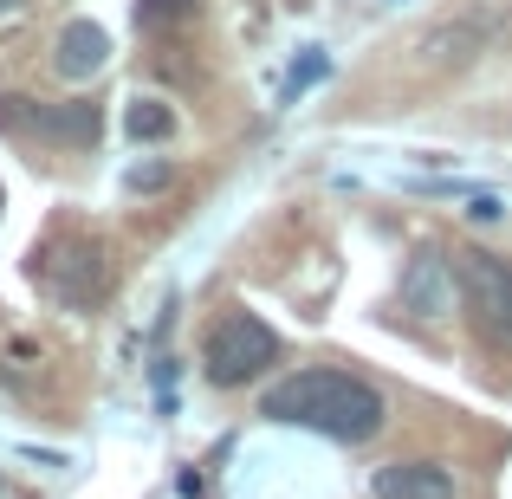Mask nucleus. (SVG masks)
<instances>
[{
	"label": "nucleus",
	"instance_id": "nucleus-1",
	"mask_svg": "<svg viewBox=\"0 0 512 499\" xmlns=\"http://www.w3.org/2000/svg\"><path fill=\"white\" fill-rule=\"evenodd\" d=\"M260 415L279 428H312V435H331V441H350V448H363V441L383 435L389 422V402L376 383H363L357 370H292L279 376L273 389L260 396Z\"/></svg>",
	"mask_w": 512,
	"mask_h": 499
},
{
	"label": "nucleus",
	"instance_id": "nucleus-2",
	"mask_svg": "<svg viewBox=\"0 0 512 499\" xmlns=\"http://www.w3.org/2000/svg\"><path fill=\"white\" fill-rule=\"evenodd\" d=\"M454 286H461V312L474 337L487 350H512V266L500 253H480V247H461L448 260Z\"/></svg>",
	"mask_w": 512,
	"mask_h": 499
},
{
	"label": "nucleus",
	"instance_id": "nucleus-3",
	"mask_svg": "<svg viewBox=\"0 0 512 499\" xmlns=\"http://www.w3.org/2000/svg\"><path fill=\"white\" fill-rule=\"evenodd\" d=\"M266 363H279V337H273L266 318H253V312H221L208 325V337H201V376H208L214 389L253 383Z\"/></svg>",
	"mask_w": 512,
	"mask_h": 499
},
{
	"label": "nucleus",
	"instance_id": "nucleus-4",
	"mask_svg": "<svg viewBox=\"0 0 512 499\" xmlns=\"http://www.w3.org/2000/svg\"><path fill=\"white\" fill-rule=\"evenodd\" d=\"M376 499H454V474L441 461H389L370 480Z\"/></svg>",
	"mask_w": 512,
	"mask_h": 499
},
{
	"label": "nucleus",
	"instance_id": "nucleus-5",
	"mask_svg": "<svg viewBox=\"0 0 512 499\" xmlns=\"http://www.w3.org/2000/svg\"><path fill=\"white\" fill-rule=\"evenodd\" d=\"M0 124L13 130H39V137H59V143H91L98 137V104H72V111H13V98H0Z\"/></svg>",
	"mask_w": 512,
	"mask_h": 499
},
{
	"label": "nucleus",
	"instance_id": "nucleus-6",
	"mask_svg": "<svg viewBox=\"0 0 512 499\" xmlns=\"http://www.w3.org/2000/svg\"><path fill=\"white\" fill-rule=\"evenodd\" d=\"M104 59H111V33L91 26V20H72L59 33V59H52V72L72 78V85H85L91 72H104Z\"/></svg>",
	"mask_w": 512,
	"mask_h": 499
},
{
	"label": "nucleus",
	"instance_id": "nucleus-7",
	"mask_svg": "<svg viewBox=\"0 0 512 499\" xmlns=\"http://www.w3.org/2000/svg\"><path fill=\"white\" fill-rule=\"evenodd\" d=\"M402 305L422 312V318H441L454 305V273H448L441 253H422V260H415V273L402 279Z\"/></svg>",
	"mask_w": 512,
	"mask_h": 499
},
{
	"label": "nucleus",
	"instance_id": "nucleus-8",
	"mask_svg": "<svg viewBox=\"0 0 512 499\" xmlns=\"http://www.w3.org/2000/svg\"><path fill=\"white\" fill-rule=\"evenodd\" d=\"M124 130H130L137 143H163V137H175V111H163L156 98H137V104L124 111Z\"/></svg>",
	"mask_w": 512,
	"mask_h": 499
},
{
	"label": "nucleus",
	"instance_id": "nucleus-9",
	"mask_svg": "<svg viewBox=\"0 0 512 499\" xmlns=\"http://www.w3.org/2000/svg\"><path fill=\"white\" fill-rule=\"evenodd\" d=\"M175 20H195V0H143L137 7L143 33H163V26H175Z\"/></svg>",
	"mask_w": 512,
	"mask_h": 499
},
{
	"label": "nucleus",
	"instance_id": "nucleus-10",
	"mask_svg": "<svg viewBox=\"0 0 512 499\" xmlns=\"http://www.w3.org/2000/svg\"><path fill=\"white\" fill-rule=\"evenodd\" d=\"M7 7H13V0H0V13H7Z\"/></svg>",
	"mask_w": 512,
	"mask_h": 499
},
{
	"label": "nucleus",
	"instance_id": "nucleus-11",
	"mask_svg": "<svg viewBox=\"0 0 512 499\" xmlns=\"http://www.w3.org/2000/svg\"><path fill=\"white\" fill-rule=\"evenodd\" d=\"M0 208H7V195H0Z\"/></svg>",
	"mask_w": 512,
	"mask_h": 499
}]
</instances>
